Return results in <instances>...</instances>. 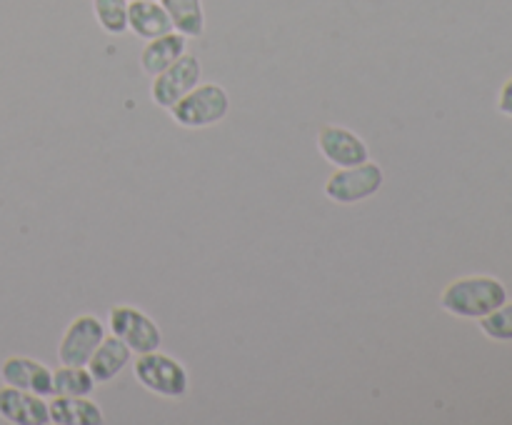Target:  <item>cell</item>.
<instances>
[{"mask_svg": "<svg viewBox=\"0 0 512 425\" xmlns=\"http://www.w3.org/2000/svg\"><path fill=\"white\" fill-rule=\"evenodd\" d=\"M128 28L143 40L160 38V35L175 30L173 20L165 13L160 0H133L128 5Z\"/></svg>", "mask_w": 512, "mask_h": 425, "instance_id": "13", "label": "cell"}, {"mask_svg": "<svg viewBox=\"0 0 512 425\" xmlns=\"http://www.w3.org/2000/svg\"><path fill=\"white\" fill-rule=\"evenodd\" d=\"M185 45H188V38L180 35L178 30H170V33L160 35V38L148 40L143 53H140V68H143V73H148L150 78H155V75L163 73L165 68H170V65L185 53Z\"/></svg>", "mask_w": 512, "mask_h": 425, "instance_id": "14", "label": "cell"}, {"mask_svg": "<svg viewBox=\"0 0 512 425\" xmlns=\"http://www.w3.org/2000/svg\"><path fill=\"white\" fill-rule=\"evenodd\" d=\"M165 13L173 20V28L185 38H200L205 33L203 0H160Z\"/></svg>", "mask_w": 512, "mask_h": 425, "instance_id": "15", "label": "cell"}, {"mask_svg": "<svg viewBox=\"0 0 512 425\" xmlns=\"http://www.w3.org/2000/svg\"><path fill=\"white\" fill-rule=\"evenodd\" d=\"M133 358V350L118 338V335H105L103 343L95 348V353L90 355L88 365L85 368L90 370V375L95 378V383H110V380L118 378L125 370V365Z\"/></svg>", "mask_w": 512, "mask_h": 425, "instance_id": "12", "label": "cell"}, {"mask_svg": "<svg viewBox=\"0 0 512 425\" xmlns=\"http://www.w3.org/2000/svg\"><path fill=\"white\" fill-rule=\"evenodd\" d=\"M500 110H503L505 115H512V78L508 83L503 85V90H500Z\"/></svg>", "mask_w": 512, "mask_h": 425, "instance_id": "19", "label": "cell"}, {"mask_svg": "<svg viewBox=\"0 0 512 425\" xmlns=\"http://www.w3.org/2000/svg\"><path fill=\"white\" fill-rule=\"evenodd\" d=\"M50 423L55 425H103V408L90 395H53L48 403Z\"/></svg>", "mask_w": 512, "mask_h": 425, "instance_id": "11", "label": "cell"}, {"mask_svg": "<svg viewBox=\"0 0 512 425\" xmlns=\"http://www.w3.org/2000/svg\"><path fill=\"white\" fill-rule=\"evenodd\" d=\"M133 375L145 390L160 395V398L180 400L188 395L190 375L180 360L170 358V355L150 350V353H138L133 365Z\"/></svg>", "mask_w": 512, "mask_h": 425, "instance_id": "2", "label": "cell"}, {"mask_svg": "<svg viewBox=\"0 0 512 425\" xmlns=\"http://www.w3.org/2000/svg\"><path fill=\"white\" fill-rule=\"evenodd\" d=\"M385 183V173L378 163H360L353 168H338L325 183V195L333 203L353 205L373 198Z\"/></svg>", "mask_w": 512, "mask_h": 425, "instance_id": "4", "label": "cell"}, {"mask_svg": "<svg viewBox=\"0 0 512 425\" xmlns=\"http://www.w3.org/2000/svg\"><path fill=\"white\" fill-rule=\"evenodd\" d=\"M128 0H93V13L100 28L108 35L128 30Z\"/></svg>", "mask_w": 512, "mask_h": 425, "instance_id": "17", "label": "cell"}, {"mask_svg": "<svg viewBox=\"0 0 512 425\" xmlns=\"http://www.w3.org/2000/svg\"><path fill=\"white\" fill-rule=\"evenodd\" d=\"M0 418L10 425H45L50 423L48 403L43 395L5 385L0 388Z\"/></svg>", "mask_w": 512, "mask_h": 425, "instance_id": "10", "label": "cell"}, {"mask_svg": "<svg viewBox=\"0 0 512 425\" xmlns=\"http://www.w3.org/2000/svg\"><path fill=\"white\" fill-rule=\"evenodd\" d=\"M318 150L335 168H353L370 160L368 143L343 125H323L318 130Z\"/></svg>", "mask_w": 512, "mask_h": 425, "instance_id": "8", "label": "cell"}, {"mask_svg": "<svg viewBox=\"0 0 512 425\" xmlns=\"http://www.w3.org/2000/svg\"><path fill=\"white\" fill-rule=\"evenodd\" d=\"M505 285L488 275H470L450 283L440 295V305L458 318H483L505 303Z\"/></svg>", "mask_w": 512, "mask_h": 425, "instance_id": "1", "label": "cell"}, {"mask_svg": "<svg viewBox=\"0 0 512 425\" xmlns=\"http://www.w3.org/2000/svg\"><path fill=\"white\" fill-rule=\"evenodd\" d=\"M200 75H203L200 60L195 55L183 53L170 68L155 75L153 85H150V98H153V103L158 108L170 110L180 98H185L200 83Z\"/></svg>", "mask_w": 512, "mask_h": 425, "instance_id": "6", "label": "cell"}, {"mask_svg": "<svg viewBox=\"0 0 512 425\" xmlns=\"http://www.w3.org/2000/svg\"><path fill=\"white\" fill-rule=\"evenodd\" d=\"M128 3H133V0H128Z\"/></svg>", "mask_w": 512, "mask_h": 425, "instance_id": "20", "label": "cell"}, {"mask_svg": "<svg viewBox=\"0 0 512 425\" xmlns=\"http://www.w3.org/2000/svg\"><path fill=\"white\" fill-rule=\"evenodd\" d=\"M110 330L118 335L133 353H150L163 343L158 323L135 305H115L110 308Z\"/></svg>", "mask_w": 512, "mask_h": 425, "instance_id": "5", "label": "cell"}, {"mask_svg": "<svg viewBox=\"0 0 512 425\" xmlns=\"http://www.w3.org/2000/svg\"><path fill=\"white\" fill-rule=\"evenodd\" d=\"M0 378L5 385H13V388L28 390L35 395H53V370L45 363L33 358H25V355H10L0 363Z\"/></svg>", "mask_w": 512, "mask_h": 425, "instance_id": "9", "label": "cell"}, {"mask_svg": "<svg viewBox=\"0 0 512 425\" xmlns=\"http://www.w3.org/2000/svg\"><path fill=\"white\" fill-rule=\"evenodd\" d=\"M105 338V325L95 315L83 313L65 328L58 345L60 365H88L90 355L95 353Z\"/></svg>", "mask_w": 512, "mask_h": 425, "instance_id": "7", "label": "cell"}, {"mask_svg": "<svg viewBox=\"0 0 512 425\" xmlns=\"http://www.w3.org/2000/svg\"><path fill=\"white\" fill-rule=\"evenodd\" d=\"M230 98L228 90L218 83H203L195 85L185 98L170 108V118L188 130L210 128V125L220 123L228 115Z\"/></svg>", "mask_w": 512, "mask_h": 425, "instance_id": "3", "label": "cell"}, {"mask_svg": "<svg viewBox=\"0 0 512 425\" xmlns=\"http://www.w3.org/2000/svg\"><path fill=\"white\" fill-rule=\"evenodd\" d=\"M480 328L488 338L495 340H512V303L500 305L493 313L480 318Z\"/></svg>", "mask_w": 512, "mask_h": 425, "instance_id": "18", "label": "cell"}, {"mask_svg": "<svg viewBox=\"0 0 512 425\" xmlns=\"http://www.w3.org/2000/svg\"><path fill=\"white\" fill-rule=\"evenodd\" d=\"M95 385L98 383L85 365H60L53 370V395H90Z\"/></svg>", "mask_w": 512, "mask_h": 425, "instance_id": "16", "label": "cell"}]
</instances>
